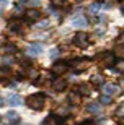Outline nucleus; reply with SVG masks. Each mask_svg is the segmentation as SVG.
<instances>
[{
    "label": "nucleus",
    "instance_id": "30",
    "mask_svg": "<svg viewBox=\"0 0 124 125\" xmlns=\"http://www.w3.org/2000/svg\"><path fill=\"white\" fill-rule=\"evenodd\" d=\"M123 15H124V8H123Z\"/></svg>",
    "mask_w": 124,
    "mask_h": 125
},
{
    "label": "nucleus",
    "instance_id": "28",
    "mask_svg": "<svg viewBox=\"0 0 124 125\" xmlns=\"http://www.w3.org/2000/svg\"><path fill=\"white\" fill-rule=\"evenodd\" d=\"M82 125H93V124H92V122H83Z\"/></svg>",
    "mask_w": 124,
    "mask_h": 125
},
{
    "label": "nucleus",
    "instance_id": "6",
    "mask_svg": "<svg viewBox=\"0 0 124 125\" xmlns=\"http://www.w3.org/2000/svg\"><path fill=\"white\" fill-rule=\"evenodd\" d=\"M41 52H42L41 44H36V42H34V44H31V46L28 47V54H29V55H39Z\"/></svg>",
    "mask_w": 124,
    "mask_h": 125
},
{
    "label": "nucleus",
    "instance_id": "18",
    "mask_svg": "<svg viewBox=\"0 0 124 125\" xmlns=\"http://www.w3.org/2000/svg\"><path fill=\"white\" fill-rule=\"evenodd\" d=\"M92 83L93 84H103V76H98V75H96V76H93Z\"/></svg>",
    "mask_w": 124,
    "mask_h": 125
},
{
    "label": "nucleus",
    "instance_id": "10",
    "mask_svg": "<svg viewBox=\"0 0 124 125\" xmlns=\"http://www.w3.org/2000/svg\"><path fill=\"white\" fill-rule=\"evenodd\" d=\"M72 24L77 26V28H85V26H87V20L83 18V16H77V18H74Z\"/></svg>",
    "mask_w": 124,
    "mask_h": 125
},
{
    "label": "nucleus",
    "instance_id": "21",
    "mask_svg": "<svg viewBox=\"0 0 124 125\" xmlns=\"http://www.w3.org/2000/svg\"><path fill=\"white\" fill-rule=\"evenodd\" d=\"M5 51H7V52H10V54H15V52H16V47H15L13 44H8V46L5 47Z\"/></svg>",
    "mask_w": 124,
    "mask_h": 125
},
{
    "label": "nucleus",
    "instance_id": "24",
    "mask_svg": "<svg viewBox=\"0 0 124 125\" xmlns=\"http://www.w3.org/2000/svg\"><path fill=\"white\" fill-rule=\"evenodd\" d=\"M8 62L12 63V62H13V59H12V57H8V55H7V57H3V63H8Z\"/></svg>",
    "mask_w": 124,
    "mask_h": 125
},
{
    "label": "nucleus",
    "instance_id": "4",
    "mask_svg": "<svg viewBox=\"0 0 124 125\" xmlns=\"http://www.w3.org/2000/svg\"><path fill=\"white\" fill-rule=\"evenodd\" d=\"M62 119L60 117H57V115H49L46 119V120L42 122V125H62Z\"/></svg>",
    "mask_w": 124,
    "mask_h": 125
},
{
    "label": "nucleus",
    "instance_id": "17",
    "mask_svg": "<svg viewBox=\"0 0 124 125\" xmlns=\"http://www.w3.org/2000/svg\"><path fill=\"white\" fill-rule=\"evenodd\" d=\"M110 101H111V96H106V94H101L100 96V102L101 104H110Z\"/></svg>",
    "mask_w": 124,
    "mask_h": 125
},
{
    "label": "nucleus",
    "instance_id": "2",
    "mask_svg": "<svg viewBox=\"0 0 124 125\" xmlns=\"http://www.w3.org/2000/svg\"><path fill=\"white\" fill-rule=\"evenodd\" d=\"M74 44L77 47H87L88 46V36L85 34V32H77L75 34V37H74Z\"/></svg>",
    "mask_w": 124,
    "mask_h": 125
},
{
    "label": "nucleus",
    "instance_id": "31",
    "mask_svg": "<svg viewBox=\"0 0 124 125\" xmlns=\"http://www.w3.org/2000/svg\"><path fill=\"white\" fill-rule=\"evenodd\" d=\"M0 120H2V115H0Z\"/></svg>",
    "mask_w": 124,
    "mask_h": 125
},
{
    "label": "nucleus",
    "instance_id": "3",
    "mask_svg": "<svg viewBox=\"0 0 124 125\" xmlns=\"http://www.w3.org/2000/svg\"><path fill=\"white\" fill-rule=\"evenodd\" d=\"M67 68H69V65L67 63H62V62H59V63H55V65H52V68H51V72L54 75H62V73H65L67 72Z\"/></svg>",
    "mask_w": 124,
    "mask_h": 125
},
{
    "label": "nucleus",
    "instance_id": "8",
    "mask_svg": "<svg viewBox=\"0 0 124 125\" xmlns=\"http://www.w3.org/2000/svg\"><path fill=\"white\" fill-rule=\"evenodd\" d=\"M65 86H67V83H65V80H62V78L55 80L54 83H52V88H54V91H62V89H65Z\"/></svg>",
    "mask_w": 124,
    "mask_h": 125
},
{
    "label": "nucleus",
    "instance_id": "16",
    "mask_svg": "<svg viewBox=\"0 0 124 125\" xmlns=\"http://www.w3.org/2000/svg\"><path fill=\"white\" fill-rule=\"evenodd\" d=\"M116 70L118 72H124V59H119L116 62Z\"/></svg>",
    "mask_w": 124,
    "mask_h": 125
},
{
    "label": "nucleus",
    "instance_id": "20",
    "mask_svg": "<svg viewBox=\"0 0 124 125\" xmlns=\"http://www.w3.org/2000/svg\"><path fill=\"white\" fill-rule=\"evenodd\" d=\"M101 5L100 3H93V5H90V11H92V15H96V11H98V8H100Z\"/></svg>",
    "mask_w": 124,
    "mask_h": 125
},
{
    "label": "nucleus",
    "instance_id": "9",
    "mask_svg": "<svg viewBox=\"0 0 124 125\" xmlns=\"http://www.w3.org/2000/svg\"><path fill=\"white\" fill-rule=\"evenodd\" d=\"M41 16V13L38 11V10H28L26 11V20L28 21H34V20H38Z\"/></svg>",
    "mask_w": 124,
    "mask_h": 125
},
{
    "label": "nucleus",
    "instance_id": "11",
    "mask_svg": "<svg viewBox=\"0 0 124 125\" xmlns=\"http://www.w3.org/2000/svg\"><path fill=\"white\" fill-rule=\"evenodd\" d=\"M7 117H8V122H10V124H16V122L20 120V115L16 114V112H13V111H10L8 114H7Z\"/></svg>",
    "mask_w": 124,
    "mask_h": 125
},
{
    "label": "nucleus",
    "instance_id": "12",
    "mask_svg": "<svg viewBox=\"0 0 124 125\" xmlns=\"http://www.w3.org/2000/svg\"><path fill=\"white\" fill-rule=\"evenodd\" d=\"M87 111L92 112V114H98V112H100V104H96V102L88 104V106H87Z\"/></svg>",
    "mask_w": 124,
    "mask_h": 125
},
{
    "label": "nucleus",
    "instance_id": "19",
    "mask_svg": "<svg viewBox=\"0 0 124 125\" xmlns=\"http://www.w3.org/2000/svg\"><path fill=\"white\" fill-rule=\"evenodd\" d=\"M101 59H103V62H105V63H110V62L113 60L114 57H113V54H105V55L101 57Z\"/></svg>",
    "mask_w": 124,
    "mask_h": 125
},
{
    "label": "nucleus",
    "instance_id": "15",
    "mask_svg": "<svg viewBox=\"0 0 124 125\" xmlns=\"http://www.w3.org/2000/svg\"><path fill=\"white\" fill-rule=\"evenodd\" d=\"M8 26H10V29H12V31H15V32L20 31V21H16V20H12V21L8 23Z\"/></svg>",
    "mask_w": 124,
    "mask_h": 125
},
{
    "label": "nucleus",
    "instance_id": "13",
    "mask_svg": "<svg viewBox=\"0 0 124 125\" xmlns=\"http://www.w3.org/2000/svg\"><path fill=\"white\" fill-rule=\"evenodd\" d=\"M78 93L82 94V96H87V94L92 93V89H90L88 84H80V86H78Z\"/></svg>",
    "mask_w": 124,
    "mask_h": 125
},
{
    "label": "nucleus",
    "instance_id": "23",
    "mask_svg": "<svg viewBox=\"0 0 124 125\" xmlns=\"http://www.w3.org/2000/svg\"><path fill=\"white\" fill-rule=\"evenodd\" d=\"M116 115H118V117H123L124 115V104L118 109V111H116Z\"/></svg>",
    "mask_w": 124,
    "mask_h": 125
},
{
    "label": "nucleus",
    "instance_id": "32",
    "mask_svg": "<svg viewBox=\"0 0 124 125\" xmlns=\"http://www.w3.org/2000/svg\"><path fill=\"white\" fill-rule=\"evenodd\" d=\"M0 15H2V10H0Z\"/></svg>",
    "mask_w": 124,
    "mask_h": 125
},
{
    "label": "nucleus",
    "instance_id": "33",
    "mask_svg": "<svg viewBox=\"0 0 124 125\" xmlns=\"http://www.w3.org/2000/svg\"><path fill=\"white\" fill-rule=\"evenodd\" d=\"M77 2H80V0H77Z\"/></svg>",
    "mask_w": 124,
    "mask_h": 125
},
{
    "label": "nucleus",
    "instance_id": "5",
    "mask_svg": "<svg viewBox=\"0 0 124 125\" xmlns=\"http://www.w3.org/2000/svg\"><path fill=\"white\" fill-rule=\"evenodd\" d=\"M119 91V88L116 86V84H105L103 86V94H106V96H113V94H116Z\"/></svg>",
    "mask_w": 124,
    "mask_h": 125
},
{
    "label": "nucleus",
    "instance_id": "22",
    "mask_svg": "<svg viewBox=\"0 0 124 125\" xmlns=\"http://www.w3.org/2000/svg\"><path fill=\"white\" fill-rule=\"evenodd\" d=\"M49 55H51V59H55V57H59V49H52Z\"/></svg>",
    "mask_w": 124,
    "mask_h": 125
},
{
    "label": "nucleus",
    "instance_id": "25",
    "mask_svg": "<svg viewBox=\"0 0 124 125\" xmlns=\"http://www.w3.org/2000/svg\"><path fill=\"white\" fill-rule=\"evenodd\" d=\"M29 3H31V5H39V3H41V0H29Z\"/></svg>",
    "mask_w": 124,
    "mask_h": 125
},
{
    "label": "nucleus",
    "instance_id": "27",
    "mask_svg": "<svg viewBox=\"0 0 124 125\" xmlns=\"http://www.w3.org/2000/svg\"><path fill=\"white\" fill-rule=\"evenodd\" d=\"M119 42H124V34H121V36H119Z\"/></svg>",
    "mask_w": 124,
    "mask_h": 125
},
{
    "label": "nucleus",
    "instance_id": "7",
    "mask_svg": "<svg viewBox=\"0 0 124 125\" xmlns=\"http://www.w3.org/2000/svg\"><path fill=\"white\" fill-rule=\"evenodd\" d=\"M8 104L10 106H21V104H23V99H21V97L18 96V94H12V96L8 97Z\"/></svg>",
    "mask_w": 124,
    "mask_h": 125
},
{
    "label": "nucleus",
    "instance_id": "1",
    "mask_svg": "<svg viewBox=\"0 0 124 125\" xmlns=\"http://www.w3.org/2000/svg\"><path fill=\"white\" fill-rule=\"evenodd\" d=\"M44 102H46V96L41 94V93L31 94V96H28V99H26L28 107H31L34 111H41L42 107H44Z\"/></svg>",
    "mask_w": 124,
    "mask_h": 125
},
{
    "label": "nucleus",
    "instance_id": "14",
    "mask_svg": "<svg viewBox=\"0 0 124 125\" xmlns=\"http://www.w3.org/2000/svg\"><path fill=\"white\" fill-rule=\"evenodd\" d=\"M36 28L38 29H47V28H51V21H49V20L39 21V23H36Z\"/></svg>",
    "mask_w": 124,
    "mask_h": 125
},
{
    "label": "nucleus",
    "instance_id": "29",
    "mask_svg": "<svg viewBox=\"0 0 124 125\" xmlns=\"http://www.w3.org/2000/svg\"><path fill=\"white\" fill-rule=\"evenodd\" d=\"M3 106V99H2V96H0V107Z\"/></svg>",
    "mask_w": 124,
    "mask_h": 125
},
{
    "label": "nucleus",
    "instance_id": "26",
    "mask_svg": "<svg viewBox=\"0 0 124 125\" xmlns=\"http://www.w3.org/2000/svg\"><path fill=\"white\" fill-rule=\"evenodd\" d=\"M65 3V0H55L54 2V5H64Z\"/></svg>",
    "mask_w": 124,
    "mask_h": 125
}]
</instances>
